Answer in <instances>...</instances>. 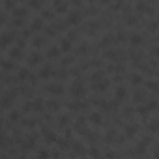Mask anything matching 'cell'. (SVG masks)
I'll return each instance as SVG.
<instances>
[{"mask_svg":"<svg viewBox=\"0 0 159 159\" xmlns=\"http://www.w3.org/2000/svg\"><path fill=\"white\" fill-rule=\"evenodd\" d=\"M81 21H83V11H81V10L71 8V10L67 11V15H66V23H67V26H75V25H79Z\"/></svg>","mask_w":159,"mask_h":159,"instance_id":"cell-1","label":"cell"},{"mask_svg":"<svg viewBox=\"0 0 159 159\" xmlns=\"http://www.w3.org/2000/svg\"><path fill=\"white\" fill-rule=\"evenodd\" d=\"M10 43H15V32H10V30H4L2 36H0V47L4 51L10 47Z\"/></svg>","mask_w":159,"mask_h":159,"instance_id":"cell-2","label":"cell"},{"mask_svg":"<svg viewBox=\"0 0 159 159\" xmlns=\"http://www.w3.org/2000/svg\"><path fill=\"white\" fill-rule=\"evenodd\" d=\"M69 94L73 98H84V88L81 84V81H75L71 86H69Z\"/></svg>","mask_w":159,"mask_h":159,"instance_id":"cell-3","label":"cell"},{"mask_svg":"<svg viewBox=\"0 0 159 159\" xmlns=\"http://www.w3.org/2000/svg\"><path fill=\"white\" fill-rule=\"evenodd\" d=\"M28 11H30V8L26 6V4H19L13 11H11V17H19V19H26V15H28Z\"/></svg>","mask_w":159,"mask_h":159,"instance_id":"cell-4","label":"cell"},{"mask_svg":"<svg viewBox=\"0 0 159 159\" xmlns=\"http://www.w3.org/2000/svg\"><path fill=\"white\" fill-rule=\"evenodd\" d=\"M60 52H62L60 45H49V47H47V51H45V58H49V60L60 58Z\"/></svg>","mask_w":159,"mask_h":159,"instance_id":"cell-5","label":"cell"},{"mask_svg":"<svg viewBox=\"0 0 159 159\" xmlns=\"http://www.w3.org/2000/svg\"><path fill=\"white\" fill-rule=\"evenodd\" d=\"M41 135H43L45 142H49V144H54V142H58V137H56V133H54L52 129H49V127H41Z\"/></svg>","mask_w":159,"mask_h":159,"instance_id":"cell-6","label":"cell"},{"mask_svg":"<svg viewBox=\"0 0 159 159\" xmlns=\"http://www.w3.org/2000/svg\"><path fill=\"white\" fill-rule=\"evenodd\" d=\"M135 11L139 15H142V13H153V6L148 4V2H137L135 4Z\"/></svg>","mask_w":159,"mask_h":159,"instance_id":"cell-7","label":"cell"},{"mask_svg":"<svg viewBox=\"0 0 159 159\" xmlns=\"http://www.w3.org/2000/svg\"><path fill=\"white\" fill-rule=\"evenodd\" d=\"M52 10H54L56 13H62V15L66 13V15H67V11H69L71 8H69V4H67V2H62V0H56V2H52Z\"/></svg>","mask_w":159,"mask_h":159,"instance_id":"cell-8","label":"cell"},{"mask_svg":"<svg viewBox=\"0 0 159 159\" xmlns=\"http://www.w3.org/2000/svg\"><path fill=\"white\" fill-rule=\"evenodd\" d=\"M47 92L58 98L64 94V86H62V83H51V84H47Z\"/></svg>","mask_w":159,"mask_h":159,"instance_id":"cell-9","label":"cell"},{"mask_svg":"<svg viewBox=\"0 0 159 159\" xmlns=\"http://www.w3.org/2000/svg\"><path fill=\"white\" fill-rule=\"evenodd\" d=\"M32 77H34V73H32L28 67H21V69H19V75H17V81H19V83H25V81L30 83Z\"/></svg>","mask_w":159,"mask_h":159,"instance_id":"cell-10","label":"cell"},{"mask_svg":"<svg viewBox=\"0 0 159 159\" xmlns=\"http://www.w3.org/2000/svg\"><path fill=\"white\" fill-rule=\"evenodd\" d=\"M75 54H77V56H88V54H90V45H88V41L79 43V47H77Z\"/></svg>","mask_w":159,"mask_h":159,"instance_id":"cell-11","label":"cell"},{"mask_svg":"<svg viewBox=\"0 0 159 159\" xmlns=\"http://www.w3.org/2000/svg\"><path fill=\"white\" fill-rule=\"evenodd\" d=\"M28 26H30L34 32H36V30H45V23H43V19H41L39 15H38V17H34V19L30 21V25H28Z\"/></svg>","mask_w":159,"mask_h":159,"instance_id":"cell-12","label":"cell"},{"mask_svg":"<svg viewBox=\"0 0 159 159\" xmlns=\"http://www.w3.org/2000/svg\"><path fill=\"white\" fill-rule=\"evenodd\" d=\"M39 17H41L43 21H45V19H47V21H54L56 11H54L52 8H45V10H41V11H39Z\"/></svg>","mask_w":159,"mask_h":159,"instance_id":"cell-13","label":"cell"},{"mask_svg":"<svg viewBox=\"0 0 159 159\" xmlns=\"http://www.w3.org/2000/svg\"><path fill=\"white\" fill-rule=\"evenodd\" d=\"M105 58H109V60H112V62H120V58H122V51H118V49H111V51L105 52Z\"/></svg>","mask_w":159,"mask_h":159,"instance_id":"cell-14","label":"cell"},{"mask_svg":"<svg viewBox=\"0 0 159 159\" xmlns=\"http://www.w3.org/2000/svg\"><path fill=\"white\" fill-rule=\"evenodd\" d=\"M41 60H45V56H43L41 52H38V51L32 52V54L28 56V64H30V66H38V64H41Z\"/></svg>","mask_w":159,"mask_h":159,"instance_id":"cell-15","label":"cell"},{"mask_svg":"<svg viewBox=\"0 0 159 159\" xmlns=\"http://www.w3.org/2000/svg\"><path fill=\"white\" fill-rule=\"evenodd\" d=\"M52 73H54V69L47 64V66H43V67L38 71V77H39V79H49V77H52Z\"/></svg>","mask_w":159,"mask_h":159,"instance_id":"cell-16","label":"cell"},{"mask_svg":"<svg viewBox=\"0 0 159 159\" xmlns=\"http://www.w3.org/2000/svg\"><path fill=\"white\" fill-rule=\"evenodd\" d=\"M114 41H116V36L109 32V34H105V36L101 38V43H99V45H101V47H111Z\"/></svg>","mask_w":159,"mask_h":159,"instance_id":"cell-17","label":"cell"},{"mask_svg":"<svg viewBox=\"0 0 159 159\" xmlns=\"http://www.w3.org/2000/svg\"><path fill=\"white\" fill-rule=\"evenodd\" d=\"M13 69H15V60L4 58V60H2V71H4V73H10V71H13Z\"/></svg>","mask_w":159,"mask_h":159,"instance_id":"cell-18","label":"cell"},{"mask_svg":"<svg viewBox=\"0 0 159 159\" xmlns=\"http://www.w3.org/2000/svg\"><path fill=\"white\" fill-rule=\"evenodd\" d=\"M133 103H146V90H135Z\"/></svg>","mask_w":159,"mask_h":159,"instance_id":"cell-19","label":"cell"},{"mask_svg":"<svg viewBox=\"0 0 159 159\" xmlns=\"http://www.w3.org/2000/svg\"><path fill=\"white\" fill-rule=\"evenodd\" d=\"M137 131H139V125H133V124H129V125H125V129H124V135H125V139H133V137L137 135Z\"/></svg>","mask_w":159,"mask_h":159,"instance_id":"cell-20","label":"cell"},{"mask_svg":"<svg viewBox=\"0 0 159 159\" xmlns=\"http://www.w3.org/2000/svg\"><path fill=\"white\" fill-rule=\"evenodd\" d=\"M125 96H127V88H125V86H118V88L114 90V99L124 101V99H125Z\"/></svg>","mask_w":159,"mask_h":159,"instance_id":"cell-21","label":"cell"},{"mask_svg":"<svg viewBox=\"0 0 159 159\" xmlns=\"http://www.w3.org/2000/svg\"><path fill=\"white\" fill-rule=\"evenodd\" d=\"M66 105H67L69 111H81V109H86V103H84V101H69V103H66Z\"/></svg>","mask_w":159,"mask_h":159,"instance_id":"cell-22","label":"cell"},{"mask_svg":"<svg viewBox=\"0 0 159 159\" xmlns=\"http://www.w3.org/2000/svg\"><path fill=\"white\" fill-rule=\"evenodd\" d=\"M105 73H107V71H94V73H92V77H90V81H92L94 84H98V83L105 81Z\"/></svg>","mask_w":159,"mask_h":159,"instance_id":"cell-23","label":"cell"},{"mask_svg":"<svg viewBox=\"0 0 159 159\" xmlns=\"http://www.w3.org/2000/svg\"><path fill=\"white\" fill-rule=\"evenodd\" d=\"M17 6H19V2H15V0H2V8H4V11H13Z\"/></svg>","mask_w":159,"mask_h":159,"instance_id":"cell-24","label":"cell"},{"mask_svg":"<svg viewBox=\"0 0 159 159\" xmlns=\"http://www.w3.org/2000/svg\"><path fill=\"white\" fill-rule=\"evenodd\" d=\"M32 45H34L36 49H41L43 45H47V36H36V38L32 39Z\"/></svg>","mask_w":159,"mask_h":159,"instance_id":"cell-25","label":"cell"},{"mask_svg":"<svg viewBox=\"0 0 159 159\" xmlns=\"http://www.w3.org/2000/svg\"><path fill=\"white\" fill-rule=\"evenodd\" d=\"M60 49H62V52H69V51L73 49V41L67 39V38H62V41H60Z\"/></svg>","mask_w":159,"mask_h":159,"instance_id":"cell-26","label":"cell"},{"mask_svg":"<svg viewBox=\"0 0 159 159\" xmlns=\"http://www.w3.org/2000/svg\"><path fill=\"white\" fill-rule=\"evenodd\" d=\"M88 120H90L94 125H103V116H101V112H92V114L88 116Z\"/></svg>","mask_w":159,"mask_h":159,"instance_id":"cell-27","label":"cell"},{"mask_svg":"<svg viewBox=\"0 0 159 159\" xmlns=\"http://www.w3.org/2000/svg\"><path fill=\"white\" fill-rule=\"evenodd\" d=\"M26 6H28V8H32V10H39V11L47 8V6H45V2H43V0H32V2H28Z\"/></svg>","mask_w":159,"mask_h":159,"instance_id":"cell-28","label":"cell"},{"mask_svg":"<svg viewBox=\"0 0 159 159\" xmlns=\"http://www.w3.org/2000/svg\"><path fill=\"white\" fill-rule=\"evenodd\" d=\"M129 81H131L133 86H139V84H142V75L140 73H131L129 75Z\"/></svg>","mask_w":159,"mask_h":159,"instance_id":"cell-29","label":"cell"},{"mask_svg":"<svg viewBox=\"0 0 159 159\" xmlns=\"http://www.w3.org/2000/svg\"><path fill=\"white\" fill-rule=\"evenodd\" d=\"M71 150H73V153H77V155H84V153H86V150H84V146H83L81 142H73Z\"/></svg>","mask_w":159,"mask_h":159,"instance_id":"cell-30","label":"cell"},{"mask_svg":"<svg viewBox=\"0 0 159 159\" xmlns=\"http://www.w3.org/2000/svg\"><path fill=\"white\" fill-rule=\"evenodd\" d=\"M129 43H131L133 47L142 45V36H140V34H131V36H129Z\"/></svg>","mask_w":159,"mask_h":159,"instance_id":"cell-31","label":"cell"},{"mask_svg":"<svg viewBox=\"0 0 159 159\" xmlns=\"http://www.w3.org/2000/svg\"><path fill=\"white\" fill-rule=\"evenodd\" d=\"M23 56V49H19V47H11L10 49V58L11 60H19Z\"/></svg>","mask_w":159,"mask_h":159,"instance_id":"cell-32","label":"cell"},{"mask_svg":"<svg viewBox=\"0 0 159 159\" xmlns=\"http://www.w3.org/2000/svg\"><path fill=\"white\" fill-rule=\"evenodd\" d=\"M47 107L51 109V111H60V107H62V103H60V99H49L47 101Z\"/></svg>","mask_w":159,"mask_h":159,"instance_id":"cell-33","label":"cell"},{"mask_svg":"<svg viewBox=\"0 0 159 159\" xmlns=\"http://www.w3.org/2000/svg\"><path fill=\"white\" fill-rule=\"evenodd\" d=\"M26 25V19H19V17H11V26L13 28H21V26H25ZM26 28V26H25Z\"/></svg>","mask_w":159,"mask_h":159,"instance_id":"cell-34","label":"cell"},{"mask_svg":"<svg viewBox=\"0 0 159 159\" xmlns=\"http://www.w3.org/2000/svg\"><path fill=\"white\" fill-rule=\"evenodd\" d=\"M67 124H69V116H67V114H62V116L56 118V125H58V127H66Z\"/></svg>","mask_w":159,"mask_h":159,"instance_id":"cell-35","label":"cell"},{"mask_svg":"<svg viewBox=\"0 0 159 159\" xmlns=\"http://www.w3.org/2000/svg\"><path fill=\"white\" fill-rule=\"evenodd\" d=\"M52 77H54V79H58V81H60V79H66V77H67V71H66L64 67H58V69H54Z\"/></svg>","mask_w":159,"mask_h":159,"instance_id":"cell-36","label":"cell"},{"mask_svg":"<svg viewBox=\"0 0 159 159\" xmlns=\"http://www.w3.org/2000/svg\"><path fill=\"white\" fill-rule=\"evenodd\" d=\"M43 109H45V101H43L41 98L34 99V111H36V112H41Z\"/></svg>","mask_w":159,"mask_h":159,"instance_id":"cell-37","label":"cell"},{"mask_svg":"<svg viewBox=\"0 0 159 159\" xmlns=\"http://www.w3.org/2000/svg\"><path fill=\"white\" fill-rule=\"evenodd\" d=\"M157 105H159V101H157V99H150V101H146V103H144V107H146V111H148V112L155 111V109H157Z\"/></svg>","mask_w":159,"mask_h":159,"instance_id":"cell-38","label":"cell"},{"mask_svg":"<svg viewBox=\"0 0 159 159\" xmlns=\"http://www.w3.org/2000/svg\"><path fill=\"white\" fill-rule=\"evenodd\" d=\"M36 124H38V120H34V118H28V116L21 120V125H25V127H34Z\"/></svg>","mask_w":159,"mask_h":159,"instance_id":"cell-39","label":"cell"},{"mask_svg":"<svg viewBox=\"0 0 159 159\" xmlns=\"http://www.w3.org/2000/svg\"><path fill=\"white\" fill-rule=\"evenodd\" d=\"M148 131H152V133H159V120H150V124H148Z\"/></svg>","mask_w":159,"mask_h":159,"instance_id":"cell-40","label":"cell"},{"mask_svg":"<svg viewBox=\"0 0 159 159\" xmlns=\"http://www.w3.org/2000/svg\"><path fill=\"white\" fill-rule=\"evenodd\" d=\"M114 36H116V41H129V36L125 34V30H118Z\"/></svg>","mask_w":159,"mask_h":159,"instance_id":"cell-41","label":"cell"},{"mask_svg":"<svg viewBox=\"0 0 159 159\" xmlns=\"http://www.w3.org/2000/svg\"><path fill=\"white\" fill-rule=\"evenodd\" d=\"M94 88H96V92H105L109 88V81H101V83L94 84Z\"/></svg>","mask_w":159,"mask_h":159,"instance_id":"cell-42","label":"cell"},{"mask_svg":"<svg viewBox=\"0 0 159 159\" xmlns=\"http://www.w3.org/2000/svg\"><path fill=\"white\" fill-rule=\"evenodd\" d=\"M28 111H34V101H30V99H26L21 107V112H28Z\"/></svg>","mask_w":159,"mask_h":159,"instance_id":"cell-43","label":"cell"},{"mask_svg":"<svg viewBox=\"0 0 159 159\" xmlns=\"http://www.w3.org/2000/svg\"><path fill=\"white\" fill-rule=\"evenodd\" d=\"M19 118H21V111H11V112L8 114V120H10V122H21Z\"/></svg>","mask_w":159,"mask_h":159,"instance_id":"cell-44","label":"cell"},{"mask_svg":"<svg viewBox=\"0 0 159 159\" xmlns=\"http://www.w3.org/2000/svg\"><path fill=\"white\" fill-rule=\"evenodd\" d=\"M148 30H150V32L159 30V19H152V21L148 23Z\"/></svg>","mask_w":159,"mask_h":159,"instance_id":"cell-45","label":"cell"},{"mask_svg":"<svg viewBox=\"0 0 159 159\" xmlns=\"http://www.w3.org/2000/svg\"><path fill=\"white\" fill-rule=\"evenodd\" d=\"M150 56L153 60H159V45H152L150 47Z\"/></svg>","mask_w":159,"mask_h":159,"instance_id":"cell-46","label":"cell"},{"mask_svg":"<svg viewBox=\"0 0 159 159\" xmlns=\"http://www.w3.org/2000/svg\"><path fill=\"white\" fill-rule=\"evenodd\" d=\"M114 139H116V129H111V131L105 135V142H107V144H111Z\"/></svg>","mask_w":159,"mask_h":159,"instance_id":"cell-47","label":"cell"},{"mask_svg":"<svg viewBox=\"0 0 159 159\" xmlns=\"http://www.w3.org/2000/svg\"><path fill=\"white\" fill-rule=\"evenodd\" d=\"M146 88L152 90V92H159V84H157L155 81H148V83H146Z\"/></svg>","mask_w":159,"mask_h":159,"instance_id":"cell-48","label":"cell"},{"mask_svg":"<svg viewBox=\"0 0 159 159\" xmlns=\"http://www.w3.org/2000/svg\"><path fill=\"white\" fill-rule=\"evenodd\" d=\"M88 153H90L92 157H96V159H101V155H99V150H98L96 146H90V148H88Z\"/></svg>","mask_w":159,"mask_h":159,"instance_id":"cell-49","label":"cell"},{"mask_svg":"<svg viewBox=\"0 0 159 159\" xmlns=\"http://www.w3.org/2000/svg\"><path fill=\"white\" fill-rule=\"evenodd\" d=\"M32 34H34V30H32L30 26H26V28H23V34H21V36H23V39H26V38H30Z\"/></svg>","mask_w":159,"mask_h":159,"instance_id":"cell-50","label":"cell"},{"mask_svg":"<svg viewBox=\"0 0 159 159\" xmlns=\"http://www.w3.org/2000/svg\"><path fill=\"white\" fill-rule=\"evenodd\" d=\"M45 36H51V38H52V36H56V28H54L52 25H51V26H47V28H45Z\"/></svg>","mask_w":159,"mask_h":159,"instance_id":"cell-51","label":"cell"},{"mask_svg":"<svg viewBox=\"0 0 159 159\" xmlns=\"http://www.w3.org/2000/svg\"><path fill=\"white\" fill-rule=\"evenodd\" d=\"M36 159H49V152L47 150H39L38 155H36Z\"/></svg>","mask_w":159,"mask_h":159,"instance_id":"cell-52","label":"cell"},{"mask_svg":"<svg viewBox=\"0 0 159 159\" xmlns=\"http://www.w3.org/2000/svg\"><path fill=\"white\" fill-rule=\"evenodd\" d=\"M71 64H73V58H71V56H64V58H62V67L71 66Z\"/></svg>","mask_w":159,"mask_h":159,"instance_id":"cell-53","label":"cell"},{"mask_svg":"<svg viewBox=\"0 0 159 159\" xmlns=\"http://www.w3.org/2000/svg\"><path fill=\"white\" fill-rule=\"evenodd\" d=\"M67 39L75 41V39H77V32H75V30H69V32H67Z\"/></svg>","mask_w":159,"mask_h":159,"instance_id":"cell-54","label":"cell"},{"mask_svg":"<svg viewBox=\"0 0 159 159\" xmlns=\"http://www.w3.org/2000/svg\"><path fill=\"white\" fill-rule=\"evenodd\" d=\"M15 47L25 49V47H26V39H23V38H21V39H17V45H15Z\"/></svg>","mask_w":159,"mask_h":159,"instance_id":"cell-55","label":"cell"},{"mask_svg":"<svg viewBox=\"0 0 159 159\" xmlns=\"http://www.w3.org/2000/svg\"><path fill=\"white\" fill-rule=\"evenodd\" d=\"M131 114H133V109L131 107H125L124 109V116H131Z\"/></svg>","mask_w":159,"mask_h":159,"instance_id":"cell-56","label":"cell"},{"mask_svg":"<svg viewBox=\"0 0 159 159\" xmlns=\"http://www.w3.org/2000/svg\"><path fill=\"white\" fill-rule=\"evenodd\" d=\"M107 159H114V152L112 150H107Z\"/></svg>","mask_w":159,"mask_h":159,"instance_id":"cell-57","label":"cell"},{"mask_svg":"<svg viewBox=\"0 0 159 159\" xmlns=\"http://www.w3.org/2000/svg\"><path fill=\"white\" fill-rule=\"evenodd\" d=\"M153 157H155V159H159V146L153 150Z\"/></svg>","mask_w":159,"mask_h":159,"instance_id":"cell-58","label":"cell"},{"mask_svg":"<svg viewBox=\"0 0 159 159\" xmlns=\"http://www.w3.org/2000/svg\"><path fill=\"white\" fill-rule=\"evenodd\" d=\"M157 39H159V36H157Z\"/></svg>","mask_w":159,"mask_h":159,"instance_id":"cell-59","label":"cell"}]
</instances>
